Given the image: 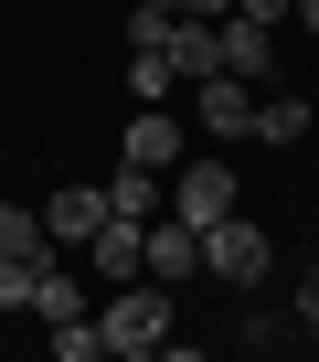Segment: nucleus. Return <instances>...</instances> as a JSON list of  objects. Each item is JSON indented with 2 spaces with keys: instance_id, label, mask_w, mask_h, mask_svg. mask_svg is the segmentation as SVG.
I'll return each instance as SVG.
<instances>
[{
  "instance_id": "nucleus-14",
  "label": "nucleus",
  "mask_w": 319,
  "mask_h": 362,
  "mask_svg": "<svg viewBox=\"0 0 319 362\" xmlns=\"http://www.w3.org/2000/svg\"><path fill=\"white\" fill-rule=\"evenodd\" d=\"M287 320H308V330H319V256H308V277H298V298H287Z\"/></svg>"
},
{
  "instance_id": "nucleus-17",
  "label": "nucleus",
  "mask_w": 319,
  "mask_h": 362,
  "mask_svg": "<svg viewBox=\"0 0 319 362\" xmlns=\"http://www.w3.org/2000/svg\"><path fill=\"white\" fill-rule=\"evenodd\" d=\"M287 22H298V33H319V0H287Z\"/></svg>"
},
{
  "instance_id": "nucleus-1",
  "label": "nucleus",
  "mask_w": 319,
  "mask_h": 362,
  "mask_svg": "<svg viewBox=\"0 0 319 362\" xmlns=\"http://www.w3.org/2000/svg\"><path fill=\"white\" fill-rule=\"evenodd\" d=\"M96 341H107V351H128V362H149L160 341H171V288H160V277H128V288H107V309H96Z\"/></svg>"
},
{
  "instance_id": "nucleus-2",
  "label": "nucleus",
  "mask_w": 319,
  "mask_h": 362,
  "mask_svg": "<svg viewBox=\"0 0 319 362\" xmlns=\"http://www.w3.org/2000/svg\"><path fill=\"white\" fill-rule=\"evenodd\" d=\"M234 203H245V181H234V160H181L171 181H160V214H181L192 235H203V224H224Z\"/></svg>"
},
{
  "instance_id": "nucleus-7",
  "label": "nucleus",
  "mask_w": 319,
  "mask_h": 362,
  "mask_svg": "<svg viewBox=\"0 0 319 362\" xmlns=\"http://www.w3.org/2000/svg\"><path fill=\"white\" fill-rule=\"evenodd\" d=\"M75 256H85V277H107V288H128V277H138V224H128V214H107V224H96V235L75 245Z\"/></svg>"
},
{
  "instance_id": "nucleus-4",
  "label": "nucleus",
  "mask_w": 319,
  "mask_h": 362,
  "mask_svg": "<svg viewBox=\"0 0 319 362\" xmlns=\"http://www.w3.org/2000/svg\"><path fill=\"white\" fill-rule=\"evenodd\" d=\"M117 160H138V170H160V181H171V170L192 160V128H181L171 107H138V117H128V139H117Z\"/></svg>"
},
{
  "instance_id": "nucleus-5",
  "label": "nucleus",
  "mask_w": 319,
  "mask_h": 362,
  "mask_svg": "<svg viewBox=\"0 0 319 362\" xmlns=\"http://www.w3.org/2000/svg\"><path fill=\"white\" fill-rule=\"evenodd\" d=\"M192 267H203V235H192L181 214H149V224H138V277H160V288H181Z\"/></svg>"
},
{
  "instance_id": "nucleus-11",
  "label": "nucleus",
  "mask_w": 319,
  "mask_h": 362,
  "mask_svg": "<svg viewBox=\"0 0 319 362\" xmlns=\"http://www.w3.org/2000/svg\"><path fill=\"white\" fill-rule=\"evenodd\" d=\"M107 214H128V224H149V214H160V170H138V160H117V170H107Z\"/></svg>"
},
{
  "instance_id": "nucleus-15",
  "label": "nucleus",
  "mask_w": 319,
  "mask_h": 362,
  "mask_svg": "<svg viewBox=\"0 0 319 362\" xmlns=\"http://www.w3.org/2000/svg\"><path fill=\"white\" fill-rule=\"evenodd\" d=\"M234 11H245V22H266V33H277V22H287V0H234Z\"/></svg>"
},
{
  "instance_id": "nucleus-6",
  "label": "nucleus",
  "mask_w": 319,
  "mask_h": 362,
  "mask_svg": "<svg viewBox=\"0 0 319 362\" xmlns=\"http://www.w3.org/2000/svg\"><path fill=\"white\" fill-rule=\"evenodd\" d=\"M192 117H203V139H245L255 86H245V75H192Z\"/></svg>"
},
{
  "instance_id": "nucleus-13",
  "label": "nucleus",
  "mask_w": 319,
  "mask_h": 362,
  "mask_svg": "<svg viewBox=\"0 0 319 362\" xmlns=\"http://www.w3.org/2000/svg\"><path fill=\"white\" fill-rule=\"evenodd\" d=\"M32 277H43V267H22V256H0V320H11V309L32 298Z\"/></svg>"
},
{
  "instance_id": "nucleus-8",
  "label": "nucleus",
  "mask_w": 319,
  "mask_h": 362,
  "mask_svg": "<svg viewBox=\"0 0 319 362\" xmlns=\"http://www.w3.org/2000/svg\"><path fill=\"white\" fill-rule=\"evenodd\" d=\"M308 117H319V107H308V96L287 86V96H255V117H245V139H266V149H298V139H308Z\"/></svg>"
},
{
  "instance_id": "nucleus-10",
  "label": "nucleus",
  "mask_w": 319,
  "mask_h": 362,
  "mask_svg": "<svg viewBox=\"0 0 319 362\" xmlns=\"http://www.w3.org/2000/svg\"><path fill=\"white\" fill-rule=\"evenodd\" d=\"M96 224H107V192H54V203H43V235H54V245H85Z\"/></svg>"
},
{
  "instance_id": "nucleus-12",
  "label": "nucleus",
  "mask_w": 319,
  "mask_h": 362,
  "mask_svg": "<svg viewBox=\"0 0 319 362\" xmlns=\"http://www.w3.org/2000/svg\"><path fill=\"white\" fill-rule=\"evenodd\" d=\"M54 351H64V362H96V351H107V341H96V309H85V320H54Z\"/></svg>"
},
{
  "instance_id": "nucleus-9",
  "label": "nucleus",
  "mask_w": 319,
  "mask_h": 362,
  "mask_svg": "<svg viewBox=\"0 0 319 362\" xmlns=\"http://www.w3.org/2000/svg\"><path fill=\"white\" fill-rule=\"evenodd\" d=\"M22 309H32V320H43V330H54V320H85V309H96V298H85V277H75V267H64V256H54V267H43V277H32V298H22Z\"/></svg>"
},
{
  "instance_id": "nucleus-16",
  "label": "nucleus",
  "mask_w": 319,
  "mask_h": 362,
  "mask_svg": "<svg viewBox=\"0 0 319 362\" xmlns=\"http://www.w3.org/2000/svg\"><path fill=\"white\" fill-rule=\"evenodd\" d=\"M181 11H192V22H224V11H234V0H181Z\"/></svg>"
},
{
  "instance_id": "nucleus-3",
  "label": "nucleus",
  "mask_w": 319,
  "mask_h": 362,
  "mask_svg": "<svg viewBox=\"0 0 319 362\" xmlns=\"http://www.w3.org/2000/svg\"><path fill=\"white\" fill-rule=\"evenodd\" d=\"M203 267H213L224 288H255V277L277 267V235H266V224H255V214L234 203L224 224H203Z\"/></svg>"
}]
</instances>
